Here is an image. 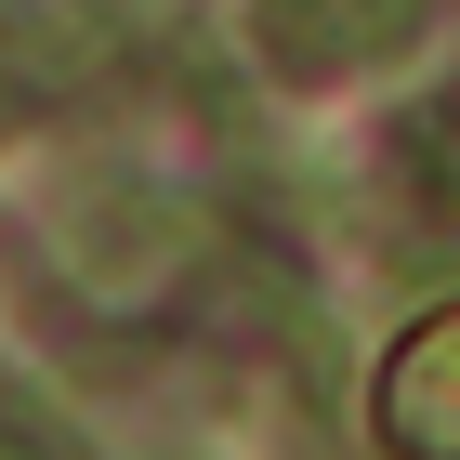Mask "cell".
Instances as JSON below:
<instances>
[{
  "mask_svg": "<svg viewBox=\"0 0 460 460\" xmlns=\"http://www.w3.org/2000/svg\"><path fill=\"white\" fill-rule=\"evenodd\" d=\"M421 27H434V0H263V13H250V53H263L289 93H329V79L394 66Z\"/></svg>",
  "mask_w": 460,
  "mask_h": 460,
  "instance_id": "cell-1",
  "label": "cell"
},
{
  "mask_svg": "<svg viewBox=\"0 0 460 460\" xmlns=\"http://www.w3.org/2000/svg\"><path fill=\"white\" fill-rule=\"evenodd\" d=\"M382 447L394 460H460V303L382 355Z\"/></svg>",
  "mask_w": 460,
  "mask_h": 460,
  "instance_id": "cell-2",
  "label": "cell"
},
{
  "mask_svg": "<svg viewBox=\"0 0 460 460\" xmlns=\"http://www.w3.org/2000/svg\"><path fill=\"white\" fill-rule=\"evenodd\" d=\"M0 460H79V447H66L53 421H40V408H27L13 382H0Z\"/></svg>",
  "mask_w": 460,
  "mask_h": 460,
  "instance_id": "cell-3",
  "label": "cell"
},
{
  "mask_svg": "<svg viewBox=\"0 0 460 460\" xmlns=\"http://www.w3.org/2000/svg\"><path fill=\"white\" fill-rule=\"evenodd\" d=\"M408 158H421L434 184H460V93H447V106H421V119H408Z\"/></svg>",
  "mask_w": 460,
  "mask_h": 460,
  "instance_id": "cell-4",
  "label": "cell"
}]
</instances>
